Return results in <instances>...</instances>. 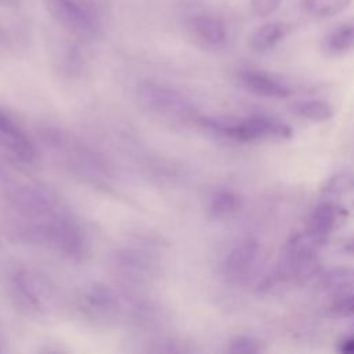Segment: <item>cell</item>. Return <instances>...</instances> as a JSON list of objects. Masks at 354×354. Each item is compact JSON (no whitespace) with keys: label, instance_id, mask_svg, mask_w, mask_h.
I'll return each instance as SVG.
<instances>
[{"label":"cell","instance_id":"obj_1","mask_svg":"<svg viewBox=\"0 0 354 354\" xmlns=\"http://www.w3.org/2000/svg\"><path fill=\"white\" fill-rule=\"evenodd\" d=\"M325 242L310 234L307 230L295 234L285 245L275 277L282 281H295L303 283L319 272L318 250Z\"/></svg>","mask_w":354,"mask_h":354},{"label":"cell","instance_id":"obj_2","mask_svg":"<svg viewBox=\"0 0 354 354\" xmlns=\"http://www.w3.org/2000/svg\"><path fill=\"white\" fill-rule=\"evenodd\" d=\"M209 126L239 142L259 140H286L292 137V127L270 115H249L230 120H209Z\"/></svg>","mask_w":354,"mask_h":354},{"label":"cell","instance_id":"obj_3","mask_svg":"<svg viewBox=\"0 0 354 354\" xmlns=\"http://www.w3.org/2000/svg\"><path fill=\"white\" fill-rule=\"evenodd\" d=\"M47 11L68 30L91 36L97 30V18L86 0H43Z\"/></svg>","mask_w":354,"mask_h":354},{"label":"cell","instance_id":"obj_4","mask_svg":"<svg viewBox=\"0 0 354 354\" xmlns=\"http://www.w3.org/2000/svg\"><path fill=\"white\" fill-rule=\"evenodd\" d=\"M238 79L248 91L263 98L282 100L292 94L289 84L264 71L245 68L238 72Z\"/></svg>","mask_w":354,"mask_h":354},{"label":"cell","instance_id":"obj_5","mask_svg":"<svg viewBox=\"0 0 354 354\" xmlns=\"http://www.w3.org/2000/svg\"><path fill=\"white\" fill-rule=\"evenodd\" d=\"M259 242L252 236H246L235 242L224 259V275L232 281L243 278L253 267L259 254Z\"/></svg>","mask_w":354,"mask_h":354},{"label":"cell","instance_id":"obj_6","mask_svg":"<svg viewBox=\"0 0 354 354\" xmlns=\"http://www.w3.org/2000/svg\"><path fill=\"white\" fill-rule=\"evenodd\" d=\"M343 214L344 209L337 206L335 201L324 199L313 209L308 218L307 231L322 242H326L332 231L342 223Z\"/></svg>","mask_w":354,"mask_h":354},{"label":"cell","instance_id":"obj_7","mask_svg":"<svg viewBox=\"0 0 354 354\" xmlns=\"http://www.w3.org/2000/svg\"><path fill=\"white\" fill-rule=\"evenodd\" d=\"M0 145L10 151L22 162H30L35 156V149L28 137L19 127L0 111Z\"/></svg>","mask_w":354,"mask_h":354},{"label":"cell","instance_id":"obj_8","mask_svg":"<svg viewBox=\"0 0 354 354\" xmlns=\"http://www.w3.org/2000/svg\"><path fill=\"white\" fill-rule=\"evenodd\" d=\"M188 28L192 35L207 46H220L227 39L224 22L210 14H196L188 21Z\"/></svg>","mask_w":354,"mask_h":354},{"label":"cell","instance_id":"obj_9","mask_svg":"<svg viewBox=\"0 0 354 354\" xmlns=\"http://www.w3.org/2000/svg\"><path fill=\"white\" fill-rule=\"evenodd\" d=\"M322 50L328 55L339 57L354 50V18L335 25L322 40Z\"/></svg>","mask_w":354,"mask_h":354},{"label":"cell","instance_id":"obj_10","mask_svg":"<svg viewBox=\"0 0 354 354\" xmlns=\"http://www.w3.org/2000/svg\"><path fill=\"white\" fill-rule=\"evenodd\" d=\"M319 289L333 297L354 290V267H333L319 275Z\"/></svg>","mask_w":354,"mask_h":354},{"label":"cell","instance_id":"obj_11","mask_svg":"<svg viewBox=\"0 0 354 354\" xmlns=\"http://www.w3.org/2000/svg\"><path fill=\"white\" fill-rule=\"evenodd\" d=\"M289 33V25L282 21H272L261 25L252 36V47L256 51H268L282 41Z\"/></svg>","mask_w":354,"mask_h":354},{"label":"cell","instance_id":"obj_12","mask_svg":"<svg viewBox=\"0 0 354 354\" xmlns=\"http://www.w3.org/2000/svg\"><path fill=\"white\" fill-rule=\"evenodd\" d=\"M290 111L296 116L311 122H325L335 115L333 105L324 100L296 101L295 104H292Z\"/></svg>","mask_w":354,"mask_h":354},{"label":"cell","instance_id":"obj_13","mask_svg":"<svg viewBox=\"0 0 354 354\" xmlns=\"http://www.w3.org/2000/svg\"><path fill=\"white\" fill-rule=\"evenodd\" d=\"M239 196L228 189L216 192L210 201V213L214 217H227L239 207Z\"/></svg>","mask_w":354,"mask_h":354},{"label":"cell","instance_id":"obj_14","mask_svg":"<svg viewBox=\"0 0 354 354\" xmlns=\"http://www.w3.org/2000/svg\"><path fill=\"white\" fill-rule=\"evenodd\" d=\"M351 0H306L307 11L318 18H329L344 11Z\"/></svg>","mask_w":354,"mask_h":354},{"label":"cell","instance_id":"obj_15","mask_svg":"<svg viewBox=\"0 0 354 354\" xmlns=\"http://www.w3.org/2000/svg\"><path fill=\"white\" fill-rule=\"evenodd\" d=\"M354 187V178L348 173H339L330 177L322 187L321 194L324 199H332L335 201L336 198H340L346 192H348Z\"/></svg>","mask_w":354,"mask_h":354},{"label":"cell","instance_id":"obj_16","mask_svg":"<svg viewBox=\"0 0 354 354\" xmlns=\"http://www.w3.org/2000/svg\"><path fill=\"white\" fill-rule=\"evenodd\" d=\"M328 315L336 318L354 317V290L335 297L332 304L328 307Z\"/></svg>","mask_w":354,"mask_h":354},{"label":"cell","instance_id":"obj_17","mask_svg":"<svg viewBox=\"0 0 354 354\" xmlns=\"http://www.w3.org/2000/svg\"><path fill=\"white\" fill-rule=\"evenodd\" d=\"M264 350L263 342L252 337V336H238L230 343V353L234 354H254L261 353Z\"/></svg>","mask_w":354,"mask_h":354},{"label":"cell","instance_id":"obj_18","mask_svg":"<svg viewBox=\"0 0 354 354\" xmlns=\"http://www.w3.org/2000/svg\"><path fill=\"white\" fill-rule=\"evenodd\" d=\"M282 0H250L253 11L259 17H268L277 11Z\"/></svg>","mask_w":354,"mask_h":354},{"label":"cell","instance_id":"obj_19","mask_svg":"<svg viewBox=\"0 0 354 354\" xmlns=\"http://www.w3.org/2000/svg\"><path fill=\"white\" fill-rule=\"evenodd\" d=\"M337 350L344 354H354V332H351L348 336L339 342Z\"/></svg>","mask_w":354,"mask_h":354},{"label":"cell","instance_id":"obj_20","mask_svg":"<svg viewBox=\"0 0 354 354\" xmlns=\"http://www.w3.org/2000/svg\"><path fill=\"white\" fill-rule=\"evenodd\" d=\"M343 250H344V252H347V253L354 254V238H351V239L344 245Z\"/></svg>","mask_w":354,"mask_h":354},{"label":"cell","instance_id":"obj_21","mask_svg":"<svg viewBox=\"0 0 354 354\" xmlns=\"http://www.w3.org/2000/svg\"><path fill=\"white\" fill-rule=\"evenodd\" d=\"M351 330H353V332H354V321H353V322H351Z\"/></svg>","mask_w":354,"mask_h":354}]
</instances>
